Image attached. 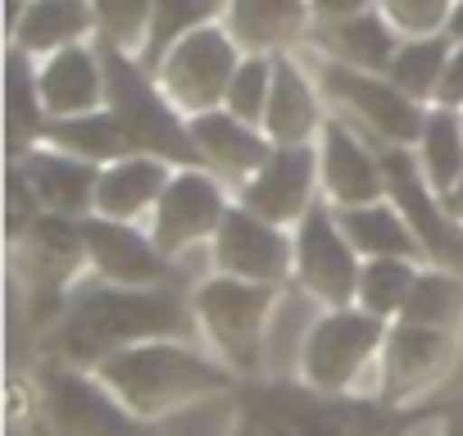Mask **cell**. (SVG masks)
<instances>
[{
    "label": "cell",
    "mask_w": 463,
    "mask_h": 436,
    "mask_svg": "<svg viewBox=\"0 0 463 436\" xmlns=\"http://www.w3.org/2000/svg\"><path fill=\"white\" fill-rule=\"evenodd\" d=\"M195 323V309L173 287H118L96 282L73 291V300L60 314V355L69 364H100L114 350L141 346V341H186Z\"/></svg>",
    "instance_id": "6da1fadb"
},
{
    "label": "cell",
    "mask_w": 463,
    "mask_h": 436,
    "mask_svg": "<svg viewBox=\"0 0 463 436\" xmlns=\"http://www.w3.org/2000/svg\"><path fill=\"white\" fill-rule=\"evenodd\" d=\"M96 377L141 418H164L177 409H200L209 395L227 391V364L200 355L186 341H141L128 350H114L96 364Z\"/></svg>",
    "instance_id": "7a4b0ae2"
},
{
    "label": "cell",
    "mask_w": 463,
    "mask_h": 436,
    "mask_svg": "<svg viewBox=\"0 0 463 436\" xmlns=\"http://www.w3.org/2000/svg\"><path fill=\"white\" fill-rule=\"evenodd\" d=\"M195 323L218 350V359L237 373L264 368V336L278 309V287L246 282V278H227L213 273L195 287Z\"/></svg>",
    "instance_id": "3957f363"
},
{
    "label": "cell",
    "mask_w": 463,
    "mask_h": 436,
    "mask_svg": "<svg viewBox=\"0 0 463 436\" xmlns=\"http://www.w3.org/2000/svg\"><path fill=\"white\" fill-rule=\"evenodd\" d=\"M105 78H109V109L128 128L132 146L141 155H159L182 168H200V150L191 137V123H182V109L150 87V78L132 64V55L105 46Z\"/></svg>",
    "instance_id": "277c9868"
},
{
    "label": "cell",
    "mask_w": 463,
    "mask_h": 436,
    "mask_svg": "<svg viewBox=\"0 0 463 436\" xmlns=\"http://www.w3.org/2000/svg\"><path fill=\"white\" fill-rule=\"evenodd\" d=\"M237 69H241V42L218 24H204L186 33L155 64V78H159V91L182 114H204V109H222Z\"/></svg>",
    "instance_id": "5b68a950"
},
{
    "label": "cell",
    "mask_w": 463,
    "mask_h": 436,
    "mask_svg": "<svg viewBox=\"0 0 463 436\" xmlns=\"http://www.w3.org/2000/svg\"><path fill=\"white\" fill-rule=\"evenodd\" d=\"M318 87L350 123H359V132H373L386 146H418L427 109L418 100H409L386 73H364V69L323 60Z\"/></svg>",
    "instance_id": "8992f818"
},
{
    "label": "cell",
    "mask_w": 463,
    "mask_h": 436,
    "mask_svg": "<svg viewBox=\"0 0 463 436\" xmlns=\"http://www.w3.org/2000/svg\"><path fill=\"white\" fill-rule=\"evenodd\" d=\"M386 346V323L359 305H332L318 314L309 341H305V359L300 373L314 391H350L359 382V373L382 355Z\"/></svg>",
    "instance_id": "52a82bcc"
},
{
    "label": "cell",
    "mask_w": 463,
    "mask_h": 436,
    "mask_svg": "<svg viewBox=\"0 0 463 436\" xmlns=\"http://www.w3.org/2000/svg\"><path fill=\"white\" fill-rule=\"evenodd\" d=\"M382 168H386V200L404 213V223L413 228L422 255L436 269L458 273L463 269V218H454L445 195L427 182L418 155H409V146H386Z\"/></svg>",
    "instance_id": "ba28073f"
},
{
    "label": "cell",
    "mask_w": 463,
    "mask_h": 436,
    "mask_svg": "<svg viewBox=\"0 0 463 436\" xmlns=\"http://www.w3.org/2000/svg\"><path fill=\"white\" fill-rule=\"evenodd\" d=\"M42 409L55 436H164L150 418L132 413L100 377L51 368L42 377Z\"/></svg>",
    "instance_id": "9c48e42d"
},
{
    "label": "cell",
    "mask_w": 463,
    "mask_h": 436,
    "mask_svg": "<svg viewBox=\"0 0 463 436\" xmlns=\"http://www.w3.org/2000/svg\"><path fill=\"white\" fill-rule=\"evenodd\" d=\"M359 260L364 255L350 246L341 218H336V209L327 200L314 204L296 223V278H300V287L314 300H323V309L354 305L359 273H364Z\"/></svg>",
    "instance_id": "30bf717a"
},
{
    "label": "cell",
    "mask_w": 463,
    "mask_h": 436,
    "mask_svg": "<svg viewBox=\"0 0 463 436\" xmlns=\"http://www.w3.org/2000/svg\"><path fill=\"white\" fill-rule=\"evenodd\" d=\"M227 191L222 177L209 168H177L168 191L159 195L155 213H150V237L168 260H182L186 251H195L200 242H213L222 218H227Z\"/></svg>",
    "instance_id": "8fae6325"
},
{
    "label": "cell",
    "mask_w": 463,
    "mask_h": 436,
    "mask_svg": "<svg viewBox=\"0 0 463 436\" xmlns=\"http://www.w3.org/2000/svg\"><path fill=\"white\" fill-rule=\"evenodd\" d=\"M209 264L213 273H227V278L278 287L296 269V237H287V228L269 223L255 209L232 204L218 237L209 242Z\"/></svg>",
    "instance_id": "7c38bea8"
},
{
    "label": "cell",
    "mask_w": 463,
    "mask_h": 436,
    "mask_svg": "<svg viewBox=\"0 0 463 436\" xmlns=\"http://www.w3.org/2000/svg\"><path fill=\"white\" fill-rule=\"evenodd\" d=\"M323 173H318V150L314 146H273L269 164L237 191V204L255 209L260 218L278 228H296L300 218L318 204Z\"/></svg>",
    "instance_id": "4fadbf2b"
},
{
    "label": "cell",
    "mask_w": 463,
    "mask_h": 436,
    "mask_svg": "<svg viewBox=\"0 0 463 436\" xmlns=\"http://www.w3.org/2000/svg\"><path fill=\"white\" fill-rule=\"evenodd\" d=\"M318 173H323V200L332 209H359L386 200V168L382 155L364 141L359 128L345 118H327L318 137Z\"/></svg>",
    "instance_id": "5bb4252c"
},
{
    "label": "cell",
    "mask_w": 463,
    "mask_h": 436,
    "mask_svg": "<svg viewBox=\"0 0 463 436\" xmlns=\"http://www.w3.org/2000/svg\"><path fill=\"white\" fill-rule=\"evenodd\" d=\"M87 232V255L91 269L100 273V282H118V287H164L168 282V255L155 246L150 232H137L132 223H114V218H82Z\"/></svg>",
    "instance_id": "9a60e30c"
},
{
    "label": "cell",
    "mask_w": 463,
    "mask_h": 436,
    "mask_svg": "<svg viewBox=\"0 0 463 436\" xmlns=\"http://www.w3.org/2000/svg\"><path fill=\"white\" fill-rule=\"evenodd\" d=\"M191 137H195V150H200V164L209 173H218L222 182H237L246 186L273 155V141L264 128L237 118L232 109H204V114H191Z\"/></svg>",
    "instance_id": "2e32d148"
},
{
    "label": "cell",
    "mask_w": 463,
    "mask_h": 436,
    "mask_svg": "<svg viewBox=\"0 0 463 436\" xmlns=\"http://www.w3.org/2000/svg\"><path fill=\"white\" fill-rule=\"evenodd\" d=\"M454 355V336L449 327H422V323H404L395 318L386 327V346H382V386L386 400H409L422 386H431L440 377V368Z\"/></svg>",
    "instance_id": "e0dca14e"
},
{
    "label": "cell",
    "mask_w": 463,
    "mask_h": 436,
    "mask_svg": "<svg viewBox=\"0 0 463 436\" xmlns=\"http://www.w3.org/2000/svg\"><path fill=\"white\" fill-rule=\"evenodd\" d=\"M37 82H42V100H46L51 118L91 114V109H105V100H109L105 60L96 51H87L82 42L46 55V64L37 69Z\"/></svg>",
    "instance_id": "ac0fdd59"
},
{
    "label": "cell",
    "mask_w": 463,
    "mask_h": 436,
    "mask_svg": "<svg viewBox=\"0 0 463 436\" xmlns=\"http://www.w3.org/2000/svg\"><path fill=\"white\" fill-rule=\"evenodd\" d=\"M24 177L33 182L37 200L46 204V213H64V218H87L96 213V186H100V164H87L69 150H28L19 159Z\"/></svg>",
    "instance_id": "d6986e66"
},
{
    "label": "cell",
    "mask_w": 463,
    "mask_h": 436,
    "mask_svg": "<svg viewBox=\"0 0 463 436\" xmlns=\"http://www.w3.org/2000/svg\"><path fill=\"white\" fill-rule=\"evenodd\" d=\"M173 164L159 155H128L100 168V186H96V213L114 218V223H137V218L155 213L159 195L173 182Z\"/></svg>",
    "instance_id": "ffe728a7"
},
{
    "label": "cell",
    "mask_w": 463,
    "mask_h": 436,
    "mask_svg": "<svg viewBox=\"0 0 463 436\" xmlns=\"http://www.w3.org/2000/svg\"><path fill=\"white\" fill-rule=\"evenodd\" d=\"M318 91L323 87H314V78L300 69V60L273 55V96H269V114H264V132L273 146H309L314 137H323Z\"/></svg>",
    "instance_id": "44dd1931"
},
{
    "label": "cell",
    "mask_w": 463,
    "mask_h": 436,
    "mask_svg": "<svg viewBox=\"0 0 463 436\" xmlns=\"http://www.w3.org/2000/svg\"><path fill=\"white\" fill-rule=\"evenodd\" d=\"M323 51L336 64H350V69H364V73H386L395 51H400V33L386 24L382 10L377 14L364 10V14H350V19H332L323 28Z\"/></svg>",
    "instance_id": "7402d4cb"
},
{
    "label": "cell",
    "mask_w": 463,
    "mask_h": 436,
    "mask_svg": "<svg viewBox=\"0 0 463 436\" xmlns=\"http://www.w3.org/2000/svg\"><path fill=\"white\" fill-rule=\"evenodd\" d=\"M96 28L91 0H28V10L14 28V46L37 55H55L64 46H78Z\"/></svg>",
    "instance_id": "603a6c76"
},
{
    "label": "cell",
    "mask_w": 463,
    "mask_h": 436,
    "mask_svg": "<svg viewBox=\"0 0 463 436\" xmlns=\"http://www.w3.org/2000/svg\"><path fill=\"white\" fill-rule=\"evenodd\" d=\"M309 24V0H232L227 33L255 55L291 46Z\"/></svg>",
    "instance_id": "cb8c5ba5"
},
{
    "label": "cell",
    "mask_w": 463,
    "mask_h": 436,
    "mask_svg": "<svg viewBox=\"0 0 463 436\" xmlns=\"http://www.w3.org/2000/svg\"><path fill=\"white\" fill-rule=\"evenodd\" d=\"M336 218H341L350 246L364 260H427L413 228L404 223V213L391 200L359 204V209H336Z\"/></svg>",
    "instance_id": "d4e9b609"
},
{
    "label": "cell",
    "mask_w": 463,
    "mask_h": 436,
    "mask_svg": "<svg viewBox=\"0 0 463 436\" xmlns=\"http://www.w3.org/2000/svg\"><path fill=\"white\" fill-rule=\"evenodd\" d=\"M42 141L55 146V150H69V155H78V159H87V164H100V168L114 164V159L141 155L114 109H91V114H73V118H51Z\"/></svg>",
    "instance_id": "484cf974"
},
{
    "label": "cell",
    "mask_w": 463,
    "mask_h": 436,
    "mask_svg": "<svg viewBox=\"0 0 463 436\" xmlns=\"http://www.w3.org/2000/svg\"><path fill=\"white\" fill-rule=\"evenodd\" d=\"M418 164L440 195H449L463 182V114L458 109H445V105L427 109V123L418 137Z\"/></svg>",
    "instance_id": "4316f807"
},
{
    "label": "cell",
    "mask_w": 463,
    "mask_h": 436,
    "mask_svg": "<svg viewBox=\"0 0 463 436\" xmlns=\"http://www.w3.org/2000/svg\"><path fill=\"white\" fill-rule=\"evenodd\" d=\"M46 100H42V82H37V64L28 51H10V146H14V159L28 155V141L37 146L46 137Z\"/></svg>",
    "instance_id": "83f0119b"
},
{
    "label": "cell",
    "mask_w": 463,
    "mask_h": 436,
    "mask_svg": "<svg viewBox=\"0 0 463 436\" xmlns=\"http://www.w3.org/2000/svg\"><path fill=\"white\" fill-rule=\"evenodd\" d=\"M449 42L445 37H404L400 42V51H395V60H391V69H386V78L409 96V100H418V105H427V100H436V91H440V73H445V64H449Z\"/></svg>",
    "instance_id": "f1b7e54d"
},
{
    "label": "cell",
    "mask_w": 463,
    "mask_h": 436,
    "mask_svg": "<svg viewBox=\"0 0 463 436\" xmlns=\"http://www.w3.org/2000/svg\"><path fill=\"white\" fill-rule=\"evenodd\" d=\"M413 282H418V264L413 260H368L364 273H359L354 305L368 309V314H377L382 323L386 318H400Z\"/></svg>",
    "instance_id": "f546056e"
},
{
    "label": "cell",
    "mask_w": 463,
    "mask_h": 436,
    "mask_svg": "<svg viewBox=\"0 0 463 436\" xmlns=\"http://www.w3.org/2000/svg\"><path fill=\"white\" fill-rule=\"evenodd\" d=\"M458 314H463V282L454 278V269L418 273V282L400 309L404 323H422V327H454Z\"/></svg>",
    "instance_id": "4dcf8cb0"
},
{
    "label": "cell",
    "mask_w": 463,
    "mask_h": 436,
    "mask_svg": "<svg viewBox=\"0 0 463 436\" xmlns=\"http://www.w3.org/2000/svg\"><path fill=\"white\" fill-rule=\"evenodd\" d=\"M218 10V0H155L150 14V42H146V64H159L186 33L204 28Z\"/></svg>",
    "instance_id": "1f68e13d"
},
{
    "label": "cell",
    "mask_w": 463,
    "mask_h": 436,
    "mask_svg": "<svg viewBox=\"0 0 463 436\" xmlns=\"http://www.w3.org/2000/svg\"><path fill=\"white\" fill-rule=\"evenodd\" d=\"M96 10V28L105 37V46L137 55L150 42V14H155V0H91Z\"/></svg>",
    "instance_id": "d6a6232c"
},
{
    "label": "cell",
    "mask_w": 463,
    "mask_h": 436,
    "mask_svg": "<svg viewBox=\"0 0 463 436\" xmlns=\"http://www.w3.org/2000/svg\"><path fill=\"white\" fill-rule=\"evenodd\" d=\"M269 96H273V55H246L241 69H237V78H232V87H227L222 109H232L237 118L264 128Z\"/></svg>",
    "instance_id": "836d02e7"
},
{
    "label": "cell",
    "mask_w": 463,
    "mask_h": 436,
    "mask_svg": "<svg viewBox=\"0 0 463 436\" xmlns=\"http://www.w3.org/2000/svg\"><path fill=\"white\" fill-rule=\"evenodd\" d=\"M377 10L400 37H440L449 28L454 0H377Z\"/></svg>",
    "instance_id": "e575fe53"
},
{
    "label": "cell",
    "mask_w": 463,
    "mask_h": 436,
    "mask_svg": "<svg viewBox=\"0 0 463 436\" xmlns=\"http://www.w3.org/2000/svg\"><path fill=\"white\" fill-rule=\"evenodd\" d=\"M436 105H445V109H463V42H454V51H449V64H445V73H440Z\"/></svg>",
    "instance_id": "d590c367"
},
{
    "label": "cell",
    "mask_w": 463,
    "mask_h": 436,
    "mask_svg": "<svg viewBox=\"0 0 463 436\" xmlns=\"http://www.w3.org/2000/svg\"><path fill=\"white\" fill-rule=\"evenodd\" d=\"M309 10L323 19V24H332V19H350V14H364L368 10V0H309Z\"/></svg>",
    "instance_id": "8d00e7d4"
},
{
    "label": "cell",
    "mask_w": 463,
    "mask_h": 436,
    "mask_svg": "<svg viewBox=\"0 0 463 436\" xmlns=\"http://www.w3.org/2000/svg\"><path fill=\"white\" fill-rule=\"evenodd\" d=\"M449 42H463V0H454V14H449Z\"/></svg>",
    "instance_id": "74e56055"
},
{
    "label": "cell",
    "mask_w": 463,
    "mask_h": 436,
    "mask_svg": "<svg viewBox=\"0 0 463 436\" xmlns=\"http://www.w3.org/2000/svg\"><path fill=\"white\" fill-rule=\"evenodd\" d=\"M440 436H463V404L454 409V418L445 422V431H440Z\"/></svg>",
    "instance_id": "f35d334b"
},
{
    "label": "cell",
    "mask_w": 463,
    "mask_h": 436,
    "mask_svg": "<svg viewBox=\"0 0 463 436\" xmlns=\"http://www.w3.org/2000/svg\"><path fill=\"white\" fill-rule=\"evenodd\" d=\"M458 114H463V109H458Z\"/></svg>",
    "instance_id": "ab89813d"
}]
</instances>
